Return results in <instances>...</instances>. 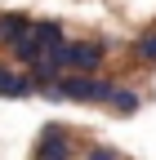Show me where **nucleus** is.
<instances>
[{"instance_id": "1", "label": "nucleus", "mask_w": 156, "mask_h": 160, "mask_svg": "<svg viewBox=\"0 0 156 160\" xmlns=\"http://www.w3.org/2000/svg\"><path fill=\"white\" fill-rule=\"evenodd\" d=\"M107 53H112V45L103 36H67V45H58L49 58L63 71H81V76H98L103 67H107Z\"/></svg>"}, {"instance_id": "2", "label": "nucleus", "mask_w": 156, "mask_h": 160, "mask_svg": "<svg viewBox=\"0 0 156 160\" xmlns=\"http://www.w3.org/2000/svg\"><path fill=\"white\" fill-rule=\"evenodd\" d=\"M121 85L116 76H81V71H67L58 80V102H81V107H107L112 89Z\"/></svg>"}, {"instance_id": "3", "label": "nucleus", "mask_w": 156, "mask_h": 160, "mask_svg": "<svg viewBox=\"0 0 156 160\" xmlns=\"http://www.w3.org/2000/svg\"><path fill=\"white\" fill-rule=\"evenodd\" d=\"M76 133L67 125H45L31 142V160H76Z\"/></svg>"}, {"instance_id": "4", "label": "nucleus", "mask_w": 156, "mask_h": 160, "mask_svg": "<svg viewBox=\"0 0 156 160\" xmlns=\"http://www.w3.org/2000/svg\"><path fill=\"white\" fill-rule=\"evenodd\" d=\"M31 27H36V18L31 13H23V9H5L0 13V49H13V45H23V40L31 36Z\"/></svg>"}, {"instance_id": "5", "label": "nucleus", "mask_w": 156, "mask_h": 160, "mask_svg": "<svg viewBox=\"0 0 156 160\" xmlns=\"http://www.w3.org/2000/svg\"><path fill=\"white\" fill-rule=\"evenodd\" d=\"M31 76L18 62H0V98H31Z\"/></svg>"}, {"instance_id": "6", "label": "nucleus", "mask_w": 156, "mask_h": 160, "mask_svg": "<svg viewBox=\"0 0 156 160\" xmlns=\"http://www.w3.org/2000/svg\"><path fill=\"white\" fill-rule=\"evenodd\" d=\"M31 40H36V45H40L45 53H54L58 45H67V31H63V22H58V18H36Z\"/></svg>"}, {"instance_id": "7", "label": "nucleus", "mask_w": 156, "mask_h": 160, "mask_svg": "<svg viewBox=\"0 0 156 160\" xmlns=\"http://www.w3.org/2000/svg\"><path fill=\"white\" fill-rule=\"evenodd\" d=\"M107 111L112 116H138L143 111V93L134 89V85H116L112 98H107Z\"/></svg>"}, {"instance_id": "8", "label": "nucleus", "mask_w": 156, "mask_h": 160, "mask_svg": "<svg viewBox=\"0 0 156 160\" xmlns=\"http://www.w3.org/2000/svg\"><path fill=\"white\" fill-rule=\"evenodd\" d=\"M129 58H134L138 67H156V27H147V31H138V36H134Z\"/></svg>"}, {"instance_id": "9", "label": "nucleus", "mask_w": 156, "mask_h": 160, "mask_svg": "<svg viewBox=\"0 0 156 160\" xmlns=\"http://www.w3.org/2000/svg\"><path fill=\"white\" fill-rule=\"evenodd\" d=\"M81 160H125V151L112 147V142H89V147L81 151Z\"/></svg>"}]
</instances>
